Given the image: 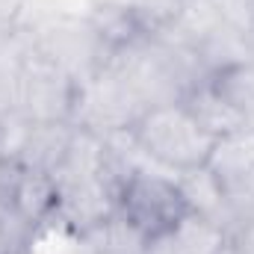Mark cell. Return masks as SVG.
<instances>
[{
  "mask_svg": "<svg viewBox=\"0 0 254 254\" xmlns=\"http://www.w3.org/2000/svg\"><path fill=\"white\" fill-rule=\"evenodd\" d=\"M192 210L195 207L184 181L163 178L145 169H130L116 195L119 219L148 246L166 240Z\"/></svg>",
  "mask_w": 254,
  "mask_h": 254,
  "instance_id": "cell-2",
  "label": "cell"
},
{
  "mask_svg": "<svg viewBox=\"0 0 254 254\" xmlns=\"http://www.w3.org/2000/svg\"><path fill=\"white\" fill-rule=\"evenodd\" d=\"M127 133L142 154L178 175L207 169L216 145L222 142V136H216L184 101H160L142 107L130 119Z\"/></svg>",
  "mask_w": 254,
  "mask_h": 254,
  "instance_id": "cell-1",
  "label": "cell"
}]
</instances>
